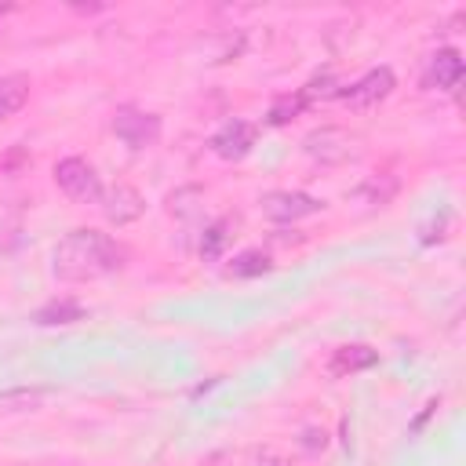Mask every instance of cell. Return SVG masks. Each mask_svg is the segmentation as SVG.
Instances as JSON below:
<instances>
[{
    "mask_svg": "<svg viewBox=\"0 0 466 466\" xmlns=\"http://www.w3.org/2000/svg\"><path fill=\"white\" fill-rule=\"evenodd\" d=\"M127 251L98 233V229H73L58 240L55 255H51V269L58 280H95V277H106V273H116L124 266Z\"/></svg>",
    "mask_w": 466,
    "mask_h": 466,
    "instance_id": "1",
    "label": "cell"
},
{
    "mask_svg": "<svg viewBox=\"0 0 466 466\" xmlns=\"http://www.w3.org/2000/svg\"><path fill=\"white\" fill-rule=\"evenodd\" d=\"M302 146L320 164H342V160H353L360 153V138L350 135L346 127H317L302 138Z\"/></svg>",
    "mask_w": 466,
    "mask_h": 466,
    "instance_id": "2",
    "label": "cell"
},
{
    "mask_svg": "<svg viewBox=\"0 0 466 466\" xmlns=\"http://www.w3.org/2000/svg\"><path fill=\"white\" fill-rule=\"evenodd\" d=\"M55 182L66 197L73 200H102V182H98V171L80 160V157H66L55 164Z\"/></svg>",
    "mask_w": 466,
    "mask_h": 466,
    "instance_id": "3",
    "label": "cell"
},
{
    "mask_svg": "<svg viewBox=\"0 0 466 466\" xmlns=\"http://www.w3.org/2000/svg\"><path fill=\"white\" fill-rule=\"evenodd\" d=\"M113 131L131 149H146V146H153L160 138V116L146 113V109H135V106H120L113 113Z\"/></svg>",
    "mask_w": 466,
    "mask_h": 466,
    "instance_id": "4",
    "label": "cell"
},
{
    "mask_svg": "<svg viewBox=\"0 0 466 466\" xmlns=\"http://www.w3.org/2000/svg\"><path fill=\"white\" fill-rule=\"evenodd\" d=\"M258 208H262V215L269 222H299L306 215L324 211V200H317L309 193H299V189H273V193H266L258 200Z\"/></svg>",
    "mask_w": 466,
    "mask_h": 466,
    "instance_id": "5",
    "label": "cell"
},
{
    "mask_svg": "<svg viewBox=\"0 0 466 466\" xmlns=\"http://www.w3.org/2000/svg\"><path fill=\"white\" fill-rule=\"evenodd\" d=\"M393 84H397V76H393V69L390 66H379V69H368L357 84H350V87H342V91H335L342 102H350L353 109H371V106H379L390 91H393Z\"/></svg>",
    "mask_w": 466,
    "mask_h": 466,
    "instance_id": "6",
    "label": "cell"
},
{
    "mask_svg": "<svg viewBox=\"0 0 466 466\" xmlns=\"http://www.w3.org/2000/svg\"><path fill=\"white\" fill-rule=\"evenodd\" d=\"M255 124H248V120H240V116H233V120H226L215 135H211V149L222 157V160H240V157H248L251 153V146H255Z\"/></svg>",
    "mask_w": 466,
    "mask_h": 466,
    "instance_id": "7",
    "label": "cell"
},
{
    "mask_svg": "<svg viewBox=\"0 0 466 466\" xmlns=\"http://www.w3.org/2000/svg\"><path fill=\"white\" fill-rule=\"evenodd\" d=\"M462 55L455 47H441L437 55H430L426 62V73H422V84L426 87H437V91H455L459 80H462Z\"/></svg>",
    "mask_w": 466,
    "mask_h": 466,
    "instance_id": "8",
    "label": "cell"
},
{
    "mask_svg": "<svg viewBox=\"0 0 466 466\" xmlns=\"http://www.w3.org/2000/svg\"><path fill=\"white\" fill-rule=\"evenodd\" d=\"M142 211H146V200H142V193L131 189V186H113V189L102 193V215H106L109 222H116V226L135 222Z\"/></svg>",
    "mask_w": 466,
    "mask_h": 466,
    "instance_id": "9",
    "label": "cell"
},
{
    "mask_svg": "<svg viewBox=\"0 0 466 466\" xmlns=\"http://www.w3.org/2000/svg\"><path fill=\"white\" fill-rule=\"evenodd\" d=\"M375 364H379V353H375L371 346L353 342V346H339V350L331 353L328 371H331V375H353V371H364V368H375Z\"/></svg>",
    "mask_w": 466,
    "mask_h": 466,
    "instance_id": "10",
    "label": "cell"
},
{
    "mask_svg": "<svg viewBox=\"0 0 466 466\" xmlns=\"http://www.w3.org/2000/svg\"><path fill=\"white\" fill-rule=\"evenodd\" d=\"M29 102V76L25 73H7L0 76V120L15 116Z\"/></svg>",
    "mask_w": 466,
    "mask_h": 466,
    "instance_id": "11",
    "label": "cell"
},
{
    "mask_svg": "<svg viewBox=\"0 0 466 466\" xmlns=\"http://www.w3.org/2000/svg\"><path fill=\"white\" fill-rule=\"evenodd\" d=\"M36 324H73V320H84V306L73 302V299H55L47 306H40L33 313Z\"/></svg>",
    "mask_w": 466,
    "mask_h": 466,
    "instance_id": "12",
    "label": "cell"
},
{
    "mask_svg": "<svg viewBox=\"0 0 466 466\" xmlns=\"http://www.w3.org/2000/svg\"><path fill=\"white\" fill-rule=\"evenodd\" d=\"M302 109H306V95H302V91H295V95H277L273 106H269V113H266V120H269L273 127H280V124H288L291 116H299Z\"/></svg>",
    "mask_w": 466,
    "mask_h": 466,
    "instance_id": "13",
    "label": "cell"
},
{
    "mask_svg": "<svg viewBox=\"0 0 466 466\" xmlns=\"http://www.w3.org/2000/svg\"><path fill=\"white\" fill-rule=\"evenodd\" d=\"M273 262H269V255L266 251H258V248H251V251H240L233 262H229V277H258V273H266Z\"/></svg>",
    "mask_w": 466,
    "mask_h": 466,
    "instance_id": "14",
    "label": "cell"
},
{
    "mask_svg": "<svg viewBox=\"0 0 466 466\" xmlns=\"http://www.w3.org/2000/svg\"><path fill=\"white\" fill-rule=\"evenodd\" d=\"M226 240H229V218L211 222V226L204 229V237H200V255H204V258H218L222 248H226Z\"/></svg>",
    "mask_w": 466,
    "mask_h": 466,
    "instance_id": "15",
    "label": "cell"
},
{
    "mask_svg": "<svg viewBox=\"0 0 466 466\" xmlns=\"http://www.w3.org/2000/svg\"><path fill=\"white\" fill-rule=\"evenodd\" d=\"M0 11H11V7H0Z\"/></svg>",
    "mask_w": 466,
    "mask_h": 466,
    "instance_id": "16",
    "label": "cell"
}]
</instances>
